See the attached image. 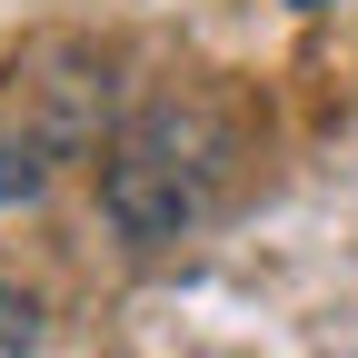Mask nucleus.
Instances as JSON below:
<instances>
[{"instance_id": "obj_1", "label": "nucleus", "mask_w": 358, "mask_h": 358, "mask_svg": "<svg viewBox=\"0 0 358 358\" xmlns=\"http://www.w3.org/2000/svg\"><path fill=\"white\" fill-rule=\"evenodd\" d=\"M219 159H229V129H219L209 110H150V120L110 150L100 199H110V219H120L140 249H159V239H179V229L209 209Z\"/></svg>"}, {"instance_id": "obj_2", "label": "nucleus", "mask_w": 358, "mask_h": 358, "mask_svg": "<svg viewBox=\"0 0 358 358\" xmlns=\"http://www.w3.org/2000/svg\"><path fill=\"white\" fill-rule=\"evenodd\" d=\"M30 348H40V299L0 279V358H30Z\"/></svg>"}, {"instance_id": "obj_3", "label": "nucleus", "mask_w": 358, "mask_h": 358, "mask_svg": "<svg viewBox=\"0 0 358 358\" xmlns=\"http://www.w3.org/2000/svg\"><path fill=\"white\" fill-rule=\"evenodd\" d=\"M299 10H319V0H299Z\"/></svg>"}]
</instances>
